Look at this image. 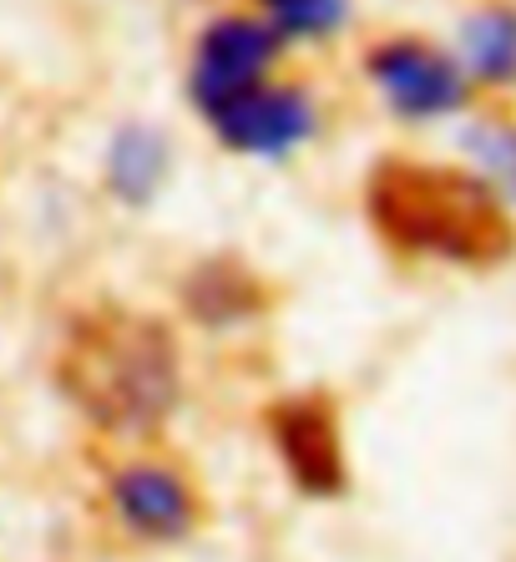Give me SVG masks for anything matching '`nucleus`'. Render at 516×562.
Listing matches in <instances>:
<instances>
[{
    "label": "nucleus",
    "mask_w": 516,
    "mask_h": 562,
    "mask_svg": "<svg viewBox=\"0 0 516 562\" xmlns=\"http://www.w3.org/2000/svg\"><path fill=\"white\" fill-rule=\"evenodd\" d=\"M461 147L481 162L491 188H502L496 198H512L516 203V122L506 117H476L461 132Z\"/></svg>",
    "instance_id": "f8f14e48"
},
{
    "label": "nucleus",
    "mask_w": 516,
    "mask_h": 562,
    "mask_svg": "<svg viewBox=\"0 0 516 562\" xmlns=\"http://www.w3.org/2000/svg\"><path fill=\"white\" fill-rule=\"evenodd\" d=\"M364 71L380 87V97L390 102V112L405 122H430V117H451L465 106V66H456L446 52H436L430 41L395 36L380 41L364 56Z\"/></svg>",
    "instance_id": "39448f33"
},
{
    "label": "nucleus",
    "mask_w": 516,
    "mask_h": 562,
    "mask_svg": "<svg viewBox=\"0 0 516 562\" xmlns=\"http://www.w3.org/2000/svg\"><path fill=\"white\" fill-rule=\"evenodd\" d=\"M269 441H273V457H279L284 476L304 497H314V502L345 497L349 461H345V436H339V416L329 406V395L304 391V395L273 401Z\"/></svg>",
    "instance_id": "20e7f679"
},
{
    "label": "nucleus",
    "mask_w": 516,
    "mask_h": 562,
    "mask_svg": "<svg viewBox=\"0 0 516 562\" xmlns=\"http://www.w3.org/2000/svg\"><path fill=\"white\" fill-rule=\"evenodd\" d=\"M364 213L395 249L461 269H491L516 249V228L496 188L476 172L440 162H415V157L374 162L364 183Z\"/></svg>",
    "instance_id": "f03ea898"
},
{
    "label": "nucleus",
    "mask_w": 516,
    "mask_h": 562,
    "mask_svg": "<svg viewBox=\"0 0 516 562\" xmlns=\"http://www.w3.org/2000/svg\"><path fill=\"white\" fill-rule=\"evenodd\" d=\"M172 172V147L162 127L147 122H122L106 143V193L127 209H147L157 203V193L168 188Z\"/></svg>",
    "instance_id": "6e6552de"
},
{
    "label": "nucleus",
    "mask_w": 516,
    "mask_h": 562,
    "mask_svg": "<svg viewBox=\"0 0 516 562\" xmlns=\"http://www.w3.org/2000/svg\"><path fill=\"white\" fill-rule=\"evenodd\" d=\"M207 127L238 157H289L319 132V112L304 87H258L207 117Z\"/></svg>",
    "instance_id": "423d86ee"
},
{
    "label": "nucleus",
    "mask_w": 516,
    "mask_h": 562,
    "mask_svg": "<svg viewBox=\"0 0 516 562\" xmlns=\"http://www.w3.org/2000/svg\"><path fill=\"white\" fill-rule=\"evenodd\" d=\"M66 401L112 436H153L182 401L172 329L137 310L81 314L56 360Z\"/></svg>",
    "instance_id": "f257e3e1"
},
{
    "label": "nucleus",
    "mask_w": 516,
    "mask_h": 562,
    "mask_svg": "<svg viewBox=\"0 0 516 562\" xmlns=\"http://www.w3.org/2000/svg\"><path fill=\"white\" fill-rule=\"evenodd\" d=\"M106 497H112L116 522L132 537H143V542H182L198 527L193 486L182 482L172 467H157V461L122 467L112 476V486H106Z\"/></svg>",
    "instance_id": "0eeeda50"
},
{
    "label": "nucleus",
    "mask_w": 516,
    "mask_h": 562,
    "mask_svg": "<svg viewBox=\"0 0 516 562\" xmlns=\"http://www.w3.org/2000/svg\"><path fill=\"white\" fill-rule=\"evenodd\" d=\"M284 41L273 36L258 15H218L207 21L188 66V97L203 117H218L228 102L269 87V66L279 61Z\"/></svg>",
    "instance_id": "7ed1b4c3"
},
{
    "label": "nucleus",
    "mask_w": 516,
    "mask_h": 562,
    "mask_svg": "<svg viewBox=\"0 0 516 562\" xmlns=\"http://www.w3.org/2000/svg\"><path fill=\"white\" fill-rule=\"evenodd\" d=\"M461 56L471 66V77L491 81V87L516 81V11L512 5H486V11L465 15Z\"/></svg>",
    "instance_id": "9d476101"
},
{
    "label": "nucleus",
    "mask_w": 516,
    "mask_h": 562,
    "mask_svg": "<svg viewBox=\"0 0 516 562\" xmlns=\"http://www.w3.org/2000/svg\"><path fill=\"white\" fill-rule=\"evenodd\" d=\"M263 304H269V289L258 284V274L238 259L193 263V274H188V284H182V310L207 329L244 325V319L263 314Z\"/></svg>",
    "instance_id": "1a4fd4ad"
},
{
    "label": "nucleus",
    "mask_w": 516,
    "mask_h": 562,
    "mask_svg": "<svg viewBox=\"0 0 516 562\" xmlns=\"http://www.w3.org/2000/svg\"><path fill=\"white\" fill-rule=\"evenodd\" d=\"M263 26L279 41H329L349 26L355 0H258Z\"/></svg>",
    "instance_id": "9b49d317"
}]
</instances>
